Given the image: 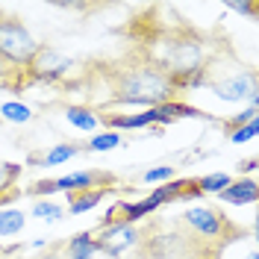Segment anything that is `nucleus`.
Instances as JSON below:
<instances>
[{"mask_svg":"<svg viewBox=\"0 0 259 259\" xmlns=\"http://www.w3.org/2000/svg\"><path fill=\"white\" fill-rule=\"evenodd\" d=\"M247 259H259V256H256V253H247Z\"/></svg>","mask_w":259,"mask_h":259,"instance_id":"c756f323","label":"nucleus"},{"mask_svg":"<svg viewBox=\"0 0 259 259\" xmlns=\"http://www.w3.org/2000/svg\"><path fill=\"white\" fill-rule=\"evenodd\" d=\"M156 212V206L147 200V197H142V200H136V203H121V218L118 221H127V224H139L142 218H147V215H153Z\"/></svg>","mask_w":259,"mask_h":259,"instance_id":"f3484780","label":"nucleus"},{"mask_svg":"<svg viewBox=\"0 0 259 259\" xmlns=\"http://www.w3.org/2000/svg\"><path fill=\"white\" fill-rule=\"evenodd\" d=\"M212 95L218 100H227V103H239V100H247L250 106L259 109V85H256V71H236L230 77H221V80H209Z\"/></svg>","mask_w":259,"mask_h":259,"instance_id":"39448f33","label":"nucleus"},{"mask_svg":"<svg viewBox=\"0 0 259 259\" xmlns=\"http://www.w3.org/2000/svg\"><path fill=\"white\" fill-rule=\"evenodd\" d=\"M18 174H21V165H12V162H0V192L15 186Z\"/></svg>","mask_w":259,"mask_h":259,"instance_id":"b1692460","label":"nucleus"},{"mask_svg":"<svg viewBox=\"0 0 259 259\" xmlns=\"http://www.w3.org/2000/svg\"><path fill=\"white\" fill-rule=\"evenodd\" d=\"M168 180H174V168H171V165H159V168L145 171V183L147 186H162V183H168Z\"/></svg>","mask_w":259,"mask_h":259,"instance_id":"5701e85b","label":"nucleus"},{"mask_svg":"<svg viewBox=\"0 0 259 259\" xmlns=\"http://www.w3.org/2000/svg\"><path fill=\"white\" fill-rule=\"evenodd\" d=\"M183 224L192 230L194 242L209 244V247H224L233 239H242V230L233 224L224 212L203 206V203H194L183 212Z\"/></svg>","mask_w":259,"mask_h":259,"instance_id":"f03ea898","label":"nucleus"},{"mask_svg":"<svg viewBox=\"0 0 259 259\" xmlns=\"http://www.w3.org/2000/svg\"><path fill=\"white\" fill-rule=\"evenodd\" d=\"M100 253L92 230H82L74 239H68V259H95Z\"/></svg>","mask_w":259,"mask_h":259,"instance_id":"4468645a","label":"nucleus"},{"mask_svg":"<svg viewBox=\"0 0 259 259\" xmlns=\"http://www.w3.org/2000/svg\"><path fill=\"white\" fill-rule=\"evenodd\" d=\"M142 250H145L150 259H177L186 253V239H180L177 233H162V230H150V233H142Z\"/></svg>","mask_w":259,"mask_h":259,"instance_id":"0eeeda50","label":"nucleus"},{"mask_svg":"<svg viewBox=\"0 0 259 259\" xmlns=\"http://www.w3.org/2000/svg\"><path fill=\"white\" fill-rule=\"evenodd\" d=\"M0 118L9 121V124H30L32 109L27 103H21V100H6V103L0 106Z\"/></svg>","mask_w":259,"mask_h":259,"instance_id":"a211bd4d","label":"nucleus"},{"mask_svg":"<svg viewBox=\"0 0 259 259\" xmlns=\"http://www.w3.org/2000/svg\"><path fill=\"white\" fill-rule=\"evenodd\" d=\"M103 77H106V97L115 106L153 109L165 100H174L177 95L171 85V77L145 56H133V59L112 65L103 71Z\"/></svg>","mask_w":259,"mask_h":259,"instance_id":"f257e3e1","label":"nucleus"},{"mask_svg":"<svg viewBox=\"0 0 259 259\" xmlns=\"http://www.w3.org/2000/svg\"><path fill=\"white\" fill-rule=\"evenodd\" d=\"M100 253L112 259H121V253H127L130 247H139L142 242V233L136 224H127V221H112V224L100 227V236L95 239Z\"/></svg>","mask_w":259,"mask_h":259,"instance_id":"423d86ee","label":"nucleus"},{"mask_svg":"<svg viewBox=\"0 0 259 259\" xmlns=\"http://www.w3.org/2000/svg\"><path fill=\"white\" fill-rule=\"evenodd\" d=\"M115 177L109 171H74V174H65L56 177V192L74 194V192H85V189H112Z\"/></svg>","mask_w":259,"mask_h":259,"instance_id":"6e6552de","label":"nucleus"},{"mask_svg":"<svg viewBox=\"0 0 259 259\" xmlns=\"http://www.w3.org/2000/svg\"><path fill=\"white\" fill-rule=\"evenodd\" d=\"M38 48L41 45L27 30V24H21V18L0 12V62L12 65V71L15 68H27Z\"/></svg>","mask_w":259,"mask_h":259,"instance_id":"7ed1b4c3","label":"nucleus"},{"mask_svg":"<svg viewBox=\"0 0 259 259\" xmlns=\"http://www.w3.org/2000/svg\"><path fill=\"white\" fill-rule=\"evenodd\" d=\"M32 218H38V221H62L65 218V209L62 206H56L53 200H38L35 206H32Z\"/></svg>","mask_w":259,"mask_h":259,"instance_id":"412c9836","label":"nucleus"},{"mask_svg":"<svg viewBox=\"0 0 259 259\" xmlns=\"http://www.w3.org/2000/svg\"><path fill=\"white\" fill-rule=\"evenodd\" d=\"M218 197H221L224 203H230V206H250V203H256V197H259V186H256L253 177L233 180Z\"/></svg>","mask_w":259,"mask_h":259,"instance_id":"1a4fd4ad","label":"nucleus"},{"mask_svg":"<svg viewBox=\"0 0 259 259\" xmlns=\"http://www.w3.org/2000/svg\"><path fill=\"white\" fill-rule=\"evenodd\" d=\"M27 227V212L15 206H0V239L18 236Z\"/></svg>","mask_w":259,"mask_h":259,"instance_id":"dca6fc26","label":"nucleus"},{"mask_svg":"<svg viewBox=\"0 0 259 259\" xmlns=\"http://www.w3.org/2000/svg\"><path fill=\"white\" fill-rule=\"evenodd\" d=\"M256 115H259L256 106H247L244 112H239L236 118H230V121H227V130L233 133V130H236V127H242V124H250V121H256Z\"/></svg>","mask_w":259,"mask_h":259,"instance_id":"a878e982","label":"nucleus"},{"mask_svg":"<svg viewBox=\"0 0 259 259\" xmlns=\"http://www.w3.org/2000/svg\"><path fill=\"white\" fill-rule=\"evenodd\" d=\"M80 145H71V142H62V145H53L41 156V159H32L30 165H45V168H53V165H65V162H71L74 156H80Z\"/></svg>","mask_w":259,"mask_h":259,"instance_id":"2eb2a0df","label":"nucleus"},{"mask_svg":"<svg viewBox=\"0 0 259 259\" xmlns=\"http://www.w3.org/2000/svg\"><path fill=\"white\" fill-rule=\"evenodd\" d=\"M77 68V62L71 56H65L53 48H38L35 56L27 65V80H38V82H62L71 71Z\"/></svg>","mask_w":259,"mask_h":259,"instance_id":"20e7f679","label":"nucleus"},{"mask_svg":"<svg viewBox=\"0 0 259 259\" xmlns=\"http://www.w3.org/2000/svg\"><path fill=\"white\" fill-rule=\"evenodd\" d=\"M27 194L32 197H50V194H56V180H38V183H32Z\"/></svg>","mask_w":259,"mask_h":259,"instance_id":"393cba45","label":"nucleus"},{"mask_svg":"<svg viewBox=\"0 0 259 259\" xmlns=\"http://www.w3.org/2000/svg\"><path fill=\"white\" fill-rule=\"evenodd\" d=\"M239 171H247V174H253V171H256V159H253V156H250V159H244Z\"/></svg>","mask_w":259,"mask_h":259,"instance_id":"cd10ccee","label":"nucleus"},{"mask_svg":"<svg viewBox=\"0 0 259 259\" xmlns=\"http://www.w3.org/2000/svg\"><path fill=\"white\" fill-rule=\"evenodd\" d=\"M121 145V133H115V130H103V133H95V139H89V150H95V153H106V150H115V147Z\"/></svg>","mask_w":259,"mask_h":259,"instance_id":"aec40b11","label":"nucleus"},{"mask_svg":"<svg viewBox=\"0 0 259 259\" xmlns=\"http://www.w3.org/2000/svg\"><path fill=\"white\" fill-rule=\"evenodd\" d=\"M227 9L242 12V15H256V6H253V3H227Z\"/></svg>","mask_w":259,"mask_h":259,"instance_id":"bb28decb","label":"nucleus"},{"mask_svg":"<svg viewBox=\"0 0 259 259\" xmlns=\"http://www.w3.org/2000/svg\"><path fill=\"white\" fill-rule=\"evenodd\" d=\"M197 183V189H200V194H221L233 183V177L230 174H224V171H215V174H206V177L194 180Z\"/></svg>","mask_w":259,"mask_h":259,"instance_id":"6ab92c4d","label":"nucleus"},{"mask_svg":"<svg viewBox=\"0 0 259 259\" xmlns=\"http://www.w3.org/2000/svg\"><path fill=\"white\" fill-rule=\"evenodd\" d=\"M65 121L82 133H95L100 127V112L92 106H65Z\"/></svg>","mask_w":259,"mask_h":259,"instance_id":"9b49d317","label":"nucleus"},{"mask_svg":"<svg viewBox=\"0 0 259 259\" xmlns=\"http://www.w3.org/2000/svg\"><path fill=\"white\" fill-rule=\"evenodd\" d=\"M259 133V121H250V124H242V127H236L230 133V142L233 145H247V142H253Z\"/></svg>","mask_w":259,"mask_h":259,"instance_id":"4be33fe9","label":"nucleus"},{"mask_svg":"<svg viewBox=\"0 0 259 259\" xmlns=\"http://www.w3.org/2000/svg\"><path fill=\"white\" fill-rule=\"evenodd\" d=\"M109 194V189H85V192H74L68 194V209L71 215H82L89 209H97V203Z\"/></svg>","mask_w":259,"mask_h":259,"instance_id":"f8f14e48","label":"nucleus"},{"mask_svg":"<svg viewBox=\"0 0 259 259\" xmlns=\"http://www.w3.org/2000/svg\"><path fill=\"white\" fill-rule=\"evenodd\" d=\"M183 118H209V115L200 112L197 106L180 103V100H165V103L156 106V127H162V124H174V121H183Z\"/></svg>","mask_w":259,"mask_h":259,"instance_id":"9d476101","label":"nucleus"},{"mask_svg":"<svg viewBox=\"0 0 259 259\" xmlns=\"http://www.w3.org/2000/svg\"><path fill=\"white\" fill-rule=\"evenodd\" d=\"M12 250H18V247H3V244H0V253H12Z\"/></svg>","mask_w":259,"mask_h":259,"instance_id":"c85d7f7f","label":"nucleus"},{"mask_svg":"<svg viewBox=\"0 0 259 259\" xmlns=\"http://www.w3.org/2000/svg\"><path fill=\"white\" fill-rule=\"evenodd\" d=\"M186 186H189V180H168V183L156 186L153 192L147 194V200L159 209V206H165V203H174V200H180V197H183V192H186Z\"/></svg>","mask_w":259,"mask_h":259,"instance_id":"ddd939ff","label":"nucleus"}]
</instances>
